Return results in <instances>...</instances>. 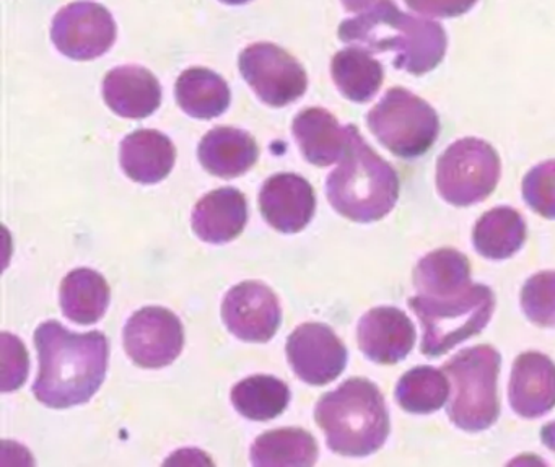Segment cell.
Instances as JSON below:
<instances>
[{"label":"cell","instance_id":"603a6c76","mask_svg":"<svg viewBox=\"0 0 555 467\" xmlns=\"http://www.w3.org/2000/svg\"><path fill=\"white\" fill-rule=\"evenodd\" d=\"M112 300L108 282L89 268L76 269L61 284L60 301L63 313L77 324L99 323Z\"/></svg>","mask_w":555,"mask_h":467},{"label":"cell","instance_id":"44dd1931","mask_svg":"<svg viewBox=\"0 0 555 467\" xmlns=\"http://www.w3.org/2000/svg\"><path fill=\"white\" fill-rule=\"evenodd\" d=\"M295 141L305 160L317 167H330L340 161L349 145V126L343 128L330 112L308 108L297 115L292 125Z\"/></svg>","mask_w":555,"mask_h":467},{"label":"cell","instance_id":"8fae6325","mask_svg":"<svg viewBox=\"0 0 555 467\" xmlns=\"http://www.w3.org/2000/svg\"><path fill=\"white\" fill-rule=\"evenodd\" d=\"M129 359L142 368H164L180 356L184 330L167 308L145 307L132 314L122 330Z\"/></svg>","mask_w":555,"mask_h":467},{"label":"cell","instance_id":"7402d4cb","mask_svg":"<svg viewBox=\"0 0 555 467\" xmlns=\"http://www.w3.org/2000/svg\"><path fill=\"white\" fill-rule=\"evenodd\" d=\"M415 290L425 297H453L473 285L470 262L456 249L441 248L428 252L415 265L412 275Z\"/></svg>","mask_w":555,"mask_h":467},{"label":"cell","instance_id":"484cf974","mask_svg":"<svg viewBox=\"0 0 555 467\" xmlns=\"http://www.w3.org/2000/svg\"><path fill=\"white\" fill-rule=\"evenodd\" d=\"M317 440L304 428H279L256 438L251 446L255 466L310 467L317 463Z\"/></svg>","mask_w":555,"mask_h":467},{"label":"cell","instance_id":"277c9868","mask_svg":"<svg viewBox=\"0 0 555 467\" xmlns=\"http://www.w3.org/2000/svg\"><path fill=\"white\" fill-rule=\"evenodd\" d=\"M326 194L333 209L346 219L378 222L398 203V173L350 125L349 145L339 167L327 177Z\"/></svg>","mask_w":555,"mask_h":467},{"label":"cell","instance_id":"d6986e66","mask_svg":"<svg viewBox=\"0 0 555 467\" xmlns=\"http://www.w3.org/2000/svg\"><path fill=\"white\" fill-rule=\"evenodd\" d=\"M201 165L214 177H242L255 167L259 147L255 138L242 129L219 126L207 132L197 148Z\"/></svg>","mask_w":555,"mask_h":467},{"label":"cell","instance_id":"d4e9b609","mask_svg":"<svg viewBox=\"0 0 555 467\" xmlns=\"http://www.w3.org/2000/svg\"><path fill=\"white\" fill-rule=\"evenodd\" d=\"M526 242V223L512 207H495L477 220L473 232L476 251L492 261L512 258Z\"/></svg>","mask_w":555,"mask_h":467},{"label":"cell","instance_id":"f1b7e54d","mask_svg":"<svg viewBox=\"0 0 555 467\" xmlns=\"http://www.w3.org/2000/svg\"><path fill=\"white\" fill-rule=\"evenodd\" d=\"M447 373L434 366L409 369L396 386V401L409 414H431L440 411L450 398Z\"/></svg>","mask_w":555,"mask_h":467},{"label":"cell","instance_id":"8992f818","mask_svg":"<svg viewBox=\"0 0 555 467\" xmlns=\"http://www.w3.org/2000/svg\"><path fill=\"white\" fill-rule=\"evenodd\" d=\"M409 307L421 321L424 337L421 350L427 356H441L457 343L482 333L495 310V295L487 285L473 284L453 297L409 298Z\"/></svg>","mask_w":555,"mask_h":467},{"label":"cell","instance_id":"4dcf8cb0","mask_svg":"<svg viewBox=\"0 0 555 467\" xmlns=\"http://www.w3.org/2000/svg\"><path fill=\"white\" fill-rule=\"evenodd\" d=\"M522 199L544 219L555 220V160L535 165L522 180Z\"/></svg>","mask_w":555,"mask_h":467},{"label":"cell","instance_id":"9c48e42d","mask_svg":"<svg viewBox=\"0 0 555 467\" xmlns=\"http://www.w3.org/2000/svg\"><path fill=\"white\" fill-rule=\"evenodd\" d=\"M238 66L243 79L266 105L282 108L307 92L304 66L278 44H251L240 54Z\"/></svg>","mask_w":555,"mask_h":467},{"label":"cell","instance_id":"d6a6232c","mask_svg":"<svg viewBox=\"0 0 555 467\" xmlns=\"http://www.w3.org/2000/svg\"><path fill=\"white\" fill-rule=\"evenodd\" d=\"M411 11L431 18H454L466 14L477 0H404Z\"/></svg>","mask_w":555,"mask_h":467},{"label":"cell","instance_id":"83f0119b","mask_svg":"<svg viewBox=\"0 0 555 467\" xmlns=\"http://www.w3.org/2000/svg\"><path fill=\"white\" fill-rule=\"evenodd\" d=\"M232 402L249 420H272L287 408L291 389L275 376H249L232 389Z\"/></svg>","mask_w":555,"mask_h":467},{"label":"cell","instance_id":"e0dca14e","mask_svg":"<svg viewBox=\"0 0 555 467\" xmlns=\"http://www.w3.org/2000/svg\"><path fill=\"white\" fill-rule=\"evenodd\" d=\"M103 99L121 118L144 119L160 106L162 86L144 67H116L103 80Z\"/></svg>","mask_w":555,"mask_h":467},{"label":"cell","instance_id":"7c38bea8","mask_svg":"<svg viewBox=\"0 0 555 467\" xmlns=\"http://www.w3.org/2000/svg\"><path fill=\"white\" fill-rule=\"evenodd\" d=\"M227 329L245 342H269L282 323L278 295L258 281H246L230 288L222 304Z\"/></svg>","mask_w":555,"mask_h":467},{"label":"cell","instance_id":"30bf717a","mask_svg":"<svg viewBox=\"0 0 555 467\" xmlns=\"http://www.w3.org/2000/svg\"><path fill=\"white\" fill-rule=\"evenodd\" d=\"M51 40L70 60H96L115 44V18L96 2H74L54 17Z\"/></svg>","mask_w":555,"mask_h":467},{"label":"cell","instance_id":"cb8c5ba5","mask_svg":"<svg viewBox=\"0 0 555 467\" xmlns=\"http://www.w3.org/2000/svg\"><path fill=\"white\" fill-rule=\"evenodd\" d=\"M178 105L191 118L214 119L230 106L229 86L219 74L203 67L188 69L178 77L175 86Z\"/></svg>","mask_w":555,"mask_h":467},{"label":"cell","instance_id":"2e32d148","mask_svg":"<svg viewBox=\"0 0 555 467\" xmlns=\"http://www.w3.org/2000/svg\"><path fill=\"white\" fill-rule=\"evenodd\" d=\"M509 404L522 418H538L555 407V363L539 352L521 353L513 363Z\"/></svg>","mask_w":555,"mask_h":467},{"label":"cell","instance_id":"5bb4252c","mask_svg":"<svg viewBox=\"0 0 555 467\" xmlns=\"http://www.w3.org/2000/svg\"><path fill=\"white\" fill-rule=\"evenodd\" d=\"M417 333L404 311L378 307L363 314L357 326V342L366 359L379 365L402 362L414 349Z\"/></svg>","mask_w":555,"mask_h":467},{"label":"cell","instance_id":"ffe728a7","mask_svg":"<svg viewBox=\"0 0 555 467\" xmlns=\"http://www.w3.org/2000/svg\"><path fill=\"white\" fill-rule=\"evenodd\" d=\"M119 160L126 177L135 183L157 184L173 170L177 148L162 132L139 129L121 142Z\"/></svg>","mask_w":555,"mask_h":467},{"label":"cell","instance_id":"4316f807","mask_svg":"<svg viewBox=\"0 0 555 467\" xmlns=\"http://www.w3.org/2000/svg\"><path fill=\"white\" fill-rule=\"evenodd\" d=\"M334 83L347 100L366 103L382 89L385 73L383 66L362 48H347L333 57L331 64Z\"/></svg>","mask_w":555,"mask_h":467},{"label":"cell","instance_id":"7a4b0ae2","mask_svg":"<svg viewBox=\"0 0 555 467\" xmlns=\"http://www.w3.org/2000/svg\"><path fill=\"white\" fill-rule=\"evenodd\" d=\"M339 40L373 53H395L396 69L424 76L440 66L447 53L443 25L399 11L392 0H376L359 17L340 24Z\"/></svg>","mask_w":555,"mask_h":467},{"label":"cell","instance_id":"ac0fdd59","mask_svg":"<svg viewBox=\"0 0 555 467\" xmlns=\"http://www.w3.org/2000/svg\"><path fill=\"white\" fill-rule=\"evenodd\" d=\"M193 232L212 245L232 242L248 222V204L242 191L220 187L206 194L193 210Z\"/></svg>","mask_w":555,"mask_h":467},{"label":"cell","instance_id":"52a82bcc","mask_svg":"<svg viewBox=\"0 0 555 467\" xmlns=\"http://www.w3.org/2000/svg\"><path fill=\"white\" fill-rule=\"evenodd\" d=\"M366 125L379 144L404 160L427 154L440 134L437 112L402 87L386 92L366 116Z\"/></svg>","mask_w":555,"mask_h":467},{"label":"cell","instance_id":"6da1fadb","mask_svg":"<svg viewBox=\"0 0 555 467\" xmlns=\"http://www.w3.org/2000/svg\"><path fill=\"white\" fill-rule=\"evenodd\" d=\"M40 372L34 394L41 404L67 408L86 404L105 381L108 337L100 330L77 334L60 321H47L35 330Z\"/></svg>","mask_w":555,"mask_h":467},{"label":"cell","instance_id":"ba28073f","mask_svg":"<svg viewBox=\"0 0 555 467\" xmlns=\"http://www.w3.org/2000/svg\"><path fill=\"white\" fill-rule=\"evenodd\" d=\"M500 170L499 154L489 142L476 138L460 139L438 158V193L451 206H474L495 191Z\"/></svg>","mask_w":555,"mask_h":467},{"label":"cell","instance_id":"836d02e7","mask_svg":"<svg viewBox=\"0 0 555 467\" xmlns=\"http://www.w3.org/2000/svg\"><path fill=\"white\" fill-rule=\"evenodd\" d=\"M541 440L548 450L554 451L555 453V421L545 424L544 427H542Z\"/></svg>","mask_w":555,"mask_h":467},{"label":"cell","instance_id":"f546056e","mask_svg":"<svg viewBox=\"0 0 555 467\" xmlns=\"http://www.w3.org/2000/svg\"><path fill=\"white\" fill-rule=\"evenodd\" d=\"M521 308L535 326L555 327V271L539 272L526 281Z\"/></svg>","mask_w":555,"mask_h":467},{"label":"cell","instance_id":"e575fe53","mask_svg":"<svg viewBox=\"0 0 555 467\" xmlns=\"http://www.w3.org/2000/svg\"><path fill=\"white\" fill-rule=\"evenodd\" d=\"M340 2L349 12H362L375 4V0H340Z\"/></svg>","mask_w":555,"mask_h":467},{"label":"cell","instance_id":"d590c367","mask_svg":"<svg viewBox=\"0 0 555 467\" xmlns=\"http://www.w3.org/2000/svg\"><path fill=\"white\" fill-rule=\"evenodd\" d=\"M223 4L229 5H243L246 4V2H249V0H222Z\"/></svg>","mask_w":555,"mask_h":467},{"label":"cell","instance_id":"9a60e30c","mask_svg":"<svg viewBox=\"0 0 555 467\" xmlns=\"http://www.w3.org/2000/svg\"><path fill=\"white\" fill-rule=\"evenodd\" d=\"M259 209L266 222L285 235L301 232L317 209L313 186L294 173L269 178L259 193Z\"/></svg>","mask_w":555,"mask_h":467},{"label":"cell","instance_id":"1f68e13d","mask_svg":"<svg viewBox=\"0 0 555 467\" xmlns=\"http://www.w3.org/2000/svg\"><path fill=\"white\" fill-rule=\"evenodd\" d=\"M2 391L11 392L17 391L24 385L25 376L28 373V355L25 352L24 343L18 340V337L12 334H2Z\"/></svg>","mask_w":555,"mask_h":467},{"label":"cell","instance_id":"5b68a950","mask_svg":"<svg viewBox=\"0 0 555 467\" xmlns=\"http://www.w3.org/2000/svg\"><path fill=\"white\" fill-rule=\"evenodd\" d=\"M500 363V353L483 343L464 349L444 363L451 385L448 417L461 430L483 431L499 420Z\"/></svg>","mask_w":555,"mask_h":467},{"label":"cell","instance_id":"3957f363","mask_svg":"<svg viewBox=\"0 0 555 467\" xmlns=\"http://www.w3.org/2000/svg\"><path fill=\"white\" fill-rule=\"evenodd\" d=\"M314 420L326 434L327 446L346 457L376 453L388 440V407L375 382L350 378L321 395Z\"/></svg>","mask_w":555,"mask_h":467},{"label":"cell","instance_id":"4fadbf2b","mask_svg":"<svg viewBox=\"0 0 555 467\" xmlns=\"http://www.w3.org/2000/svg\"><path fill=\"white\" fill-rule=\"evenodd\" d=\"M287 356L298 378L308 385L324 386L339 378L349 355L330 326L305 323L288 337Z\"/></svg>","mask_w":555,"mask_h":467}]
</instances>
